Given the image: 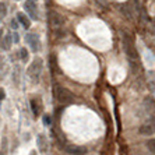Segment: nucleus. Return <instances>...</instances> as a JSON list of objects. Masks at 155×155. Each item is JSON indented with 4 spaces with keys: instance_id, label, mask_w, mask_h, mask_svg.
<instances>
[{
    "instance_id": "f257e3e1",
    "label": "nucleus",
    "mask_w": 155,
    "mask_h": 155,
    "mask_svg": "<svg viewBox=\"0 0 155 155\" xmlns=\"http://www.w3.org/2000/svg\"><path fill=\"white\" fill-rule=\"evenodd\" d=\"M123 46H124V52L130 58V60L131 61L138 60V53H137V49H136V45H134L133 39L129 35H126V34L123 35Z\"/></svg>"
},
{
    "instance_id": "f03ea898",
    "label": "nucleus",
    "mask_w": 155,
    "mask_h": 155,
    "mask_svg": "<svg viewBox=\"0 0 155 155\" xmlns=\"http://www.w3.org/2000/svg\"><path fill=\"white\" fill-rule=\"evenodd\" d=\"M56 98H58L59 104H61V105H69L71 102H74L73 94L67 88H64V87H59V85L56 87Z\"/></svg>"
},
{
    "instance_id": "7ed1b4c3",
    "label": "nucleus",
    "mask_w": 155,
    "mask_h": 155,
    "mask_svg": "<svg viewBox=\"0 0 155 155\" xmlns=\"http://www.w3.org/2000/svg\"><path fill=\"white\" fill-rule=\"evenodd\" d=\"M42 69H43V60L39 58H36L32 60V63L29 64L28 70H27V74L32 80H36L39 77V74L42 73Z\"/></svg>"
},
{
    "instance_id": "20e7f679",
    "label": "nucleus",
    "mask_w": 155,
    "mask_h": 155,
    "mask_svg": "<svg viewBox=\"0 0 155 155\" xmlns=\"http://www.w3.org/2000/svg\"><path fill=\"white\" fill-rule=\"evenodd\" d=\"M25 41L29 45V48L32 49V52H39L42 49V45H41V39L36 34H27L25 35Z\"/></svg>"
},
{
    "instance_id": "39448f33",
    "label": "nucleus",
    "mask_w": 155,
    "mask_h": 155,
    "mask_svg": "<svg viewBox=\"0 0 155 155\" xmlns=\"http://www.w3.org/2000/svg\"><path fill=\"white\" fill-rule=\"evenodd\" d=\"M27 14L31 17V20H38V6H36V0H27L24 4Z\"/></svg>"
},
{
    "instance_id": "423d86ee",
    "label": "nucleus",
    "mask_w": 155,
    "mask_h": 155,
    "mask_svg": "<svg viewBox=\"0 0 155 155\" xmlns=\"http://www.w3.org/2000/svg\"><path fill=\"white\" fill-rule=\"evenodd\" d=\"M49 22L53 28H60L64 24V17L58 11H49Z\"/></svg>"
},
{
    "instance_id": "0eeeda50",
    "label": "nucleus",
    "mask_w": 155,
    "mask_h": 155,
    "mask_svg": "<svg viewBox=\"0 0 155 155\" xmlns=\"http://www.w3.org/2000/svg\"><path fill=\"white\" fill-rule=\"evenodd\" d=\"M36 144H38V148H39L41 152H46L48 147H49V143H48L45 134H39L38 136V140H36Z\"/></svg>"
},
{
    "instance_id": "6e6552de",
    "label": "nucleus",
    "mask_w": 155,
    "mask_h": 155,
    "mask_svg": "<svg viewBox=\"0 0 155 155\" xmlns=\"http://www.w3.org/2000/svg\"><path fill=\"white\" fill-rule=\"evenodd\" d=\"M66 152L71 155H83L87 154V150L84 147H76V145H70V147L66 148Z\"/></svg>"
},
{
    "instance_id": "1a4fd4ad",
    "label": "nucleus",
    "mask_w": 155,
    "mask_h": 155,
    "mask_svg": "<svg viewBox=\"0 0 155 155\" xmlns=\"http://www.w3.org/2000/svg\"><path fill=\"white\" fill-rule=\"evenodd\" d=\"M140 133L143 136H151V134L155 133V126L151 124V123H148V124H143L140 127Z\"/></svg>"
},
{
    "instance_id": "9d476101",
    "label": "nucleus",
    "mask_w": 155,
    "mask_h": 155,
    "mask_svg": "<svg viewBox=\"0 0 155 155\" xmlns=\"http://www.w3.org/2000/svg\"><path fill=\"white\" fill-rule=\"evenodd\" d=\"M11 43H13V36H11L10 34H7L6 36H3V39H2L0 46H2V49H3V51H10Z\"/></svg>"
},
{
    "instance_id": "9b49d317",
    "label": "nucleus",
    "mask_w": 155,
    "mask_h": 155,
    "mask_svg": "<svg viewBox=\"0 0 155 155\" xmlns=\"http://www.w3.org/2000/svg\"><path fill=\"white\" fill-rule=\"evenodd\" d=\"M17 20L21 22L22 25H24V28H25V29L31 28V20H29V18L27 17L24 13H17Z\"/></svg>"
},
{
    "instance_id": "f8f14e48",
    "label": "nucleus",
    "mask_w": 155,
    "mask_h": 155,
    "mask_svg": "<svg viewBox=\"0 0 155 155\" xmlns=\"http://www.w3.org/2000/svg\"><path fill=\"white\" fill-rule=\"evenodd\" d=\"M31 109H32V113L35 116H38L41 113V110H42V106H41V101H38V99H31Z\"/></svg>"
},
{
    "instance_id": "ddd939ff",
    "label": "nucleus",
    "mask_w": 155,
    "mask_h": 155,
    "mask_svg": "<svg viewBox=\"0 0 155 155\" xmlns=\"http://www.w3.org/2000/svg\"><path fill=\"white\" fill-rule=\"evenodd\" d=\"M148 88L150 91H155V71L148 73Z\"/></svg>"
},
{
    "instance_id": "4468645a",
    "label": "nucleus",
    "mask_w": 155,
    "mask_h": 155,
    "mask_svg": "<svg viewBox=\"0 0 155 155\" xmlns=\"http://www.w3.org/2000/svg\"><path fill=\"white\" fill-rule=\"evenodd\" d=\"M7 14V4L0 3V21H3V18Z\"/></svg>"
},
{
    "instance_id": "2eb2a0df",
    "label": "nucleus",
    "mask_w": 155,
    "mask_h": 155,
    "mask_svg": "<svg viewBox=\"0 0 155 155\" xmlns=\"http://www.w3.org/2000/svg\"><path fill=\"white\" fill-rule=\"evenodd\" d=\"M20 58H21L22 61H28L29 53H28V51H27V48H21V49H20Z\"/></svg>"
},
{
    "instance_id": "dca6fc26",
    "label": "nucleus",
    "mask_w": 155,
    "mask_h": 155,
    "mask_svg": "<svg viewBox=\"0 0 155 155\" xmlns=\"http://www.w3.org/2000/svg\"><path fill=\"white\" fill-rule=\"evenodd\" d=\"M147 148H148V151L151 152V154H155V138H152V140H148Z\"/></svg>"
},
{
    "instance_id": "f3484780",
    "label": "nucleus",
    "mask_w": 155,
    "mask_h": 155,
    "mask_svg": "<svg viewBox=\"0 0 155 155\" xmlns=\"http://www.w3.org/2000/svg\"><path fill=\"white\" fill-rule=\"evenodd\" d=\"M51 123H52L51 116H48V115L43 116V124H45V126H51Z\"/></svg>"
},
{
    "instance_id": "a211bd4d",
    "label": "nucleus",
    "mask_w": 155,
    "mask_h": 155,
    "mask_svg": "<svg viewBox=\"0 0 155 155\" xmlns=\"http://www.w3.org/2000/svg\"><path fill=\"white\" fill-rule=\"evenodd\" d=\"M13 42H15V43H18V42H20V35H18L17 32H14V34H13Z\"/></svg>"
},
{
    "instance_id": "6ab92c4d",
    "label": "nucleus",
    "mask_w": 155,
    "mask_h": 155,
    "mask_svg": "<svg viewBox=\"0 0 155 155\" xmlns=\"http://www.w3.org/2000/svg\"><path fill=\"white\" fill-rule=\"evenodd\" d=\"M11 28L13 29H17L18 28V22L15 20H11Z\"/></svg>"
},
{
    "instance_id": "aec40b11",
    "label": "nucleus",
    "mask_w": 155,
    "mask_h": 155,
    "mask_svg": "<svg viewBox=\"0 0 155 155\" xmlns=\"http://www.w3.org/2000/svg\"><path fill=\"white\" fill-rule=\"evenodd\" d=\"M0 34H2V32H0Z\"/></svg>"
}]
</instances>
